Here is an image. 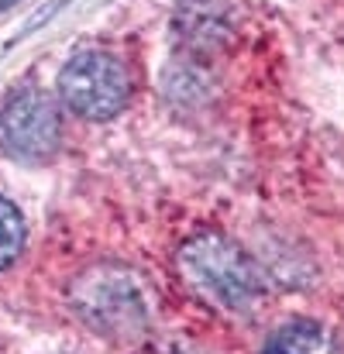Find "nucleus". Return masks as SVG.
Segmentation results:
<instances>
[{
	"label": "nucleus",
	"instance_id": "obj_6",
	"mask_svg": "<svg viewBox=\"0 0 344 354\" xmlns=\"http://www.w3.org/2000/svg\"><path fill=\"white\" fill-rule=\"evenodd\" d=\"M21 248H24V217L10 200L0 196V272L17 261Z\"/></svg>",
	"mask_w": 344,
	"mask_h": 354
},
{
	"label": "nucleus",
	"instance_id": "obj_2",
	"mask_svg": "<svg viewBox=\"0 0 344 354\" xmlns=\"http://www.w3.org/2000/svg\"><path fill=\"white\" fill-rule=\"evenodd\" d=\"M73 313L100 337L134 344L148 334L152 310L141 282L120 265H93L69 289Z\"/></svg>",
	"mask_w": 344,
	"mask_h": 354
},
{
	"label": "nucleus",
	"instance_id": "obj_7",
	"mask_svg": "<svg viewBox=\"0 0 344 354\" xmlns=\"http://www.w3.org/2000/svg\"><path fill=\"white\" fill-rule=\"evenodd\" d=\"M169 354H197V351H186V348H176V351H169Z\"/></svg>",
	"mask_w": 344,
	"mask_h": 354
},
{
	"label": "nucleus",
	"instance_id": "obj_8",
	"mask_svg": "<svg viewBox=\"0 0 344 354\" xmlns=\"http://www.w3.org/2000/svg\"><path fill=\"white\" fill-rule=\"evenodd\" d=\"M7 3H14V0H0V10H3V7H7Z\"/></svg>",
	"mask_w": 344,
	"mask_h": 354
},
{
	"label": "nucleus",
	"instance_id": "obj_4",
	"mask_svg": "<svg viewBox=\"0 0 344 354\" xmlns=\"http://www.w3.org/2000/svg\"><path fill=\"white\" fill-rule=\"evenodd\" d=\"M62 141V118L48 93L21 90L0 111V148L24 162H45Z\"/></svg>",
	"mask_w": 344,
	"mask_h": 354
},
{
	"label": "nucleus",
	"instance_id": "obj_1",
	"mask_svg": "<svg viewBox=\"0 0 344 354\" xmlns=\"http://www.w3.org/2000/svg\"><path fill=\"white\" fill-rule=\"evenodd\" d=\"M183 282L224 313H251L265 299V275L255 258L224 234H197L179 251Z\"/></svg>",
	"mask_w": 344,
	"mask_h": 354
},
{
	"label": "nucleus",
	"instance_id": "obj_5",
	"mask_svg": "<svg viewBox=\"0 0 344 354\" xmlns=\"http://www.w3.org/2000/svg\"><path fill=\"white\" fill-rule=\"evenodd\" d=\"M262 354H344V344L314 320H289L265 341Z\"/></svg>",
	"mask_w": 344,
	"mask_h": 354
},
{
	"label": "nucleus",
	"instance_id": "obj_3",
	"mask_svg": "<svg viewBox=\"0 0 344 354\" xmlns=\"http://www.w3.org/2000/svg\"><path fill=\"white\" fill-rule=\"evenodd\" d=\"M59 93L62 104L87 120L117 118L131 100V73L127 62L114 52L87 48L73 55L59 73Z\"/></svg>",
	"mask_w": 344,
	"mask_h": 354
}]
</instances>
